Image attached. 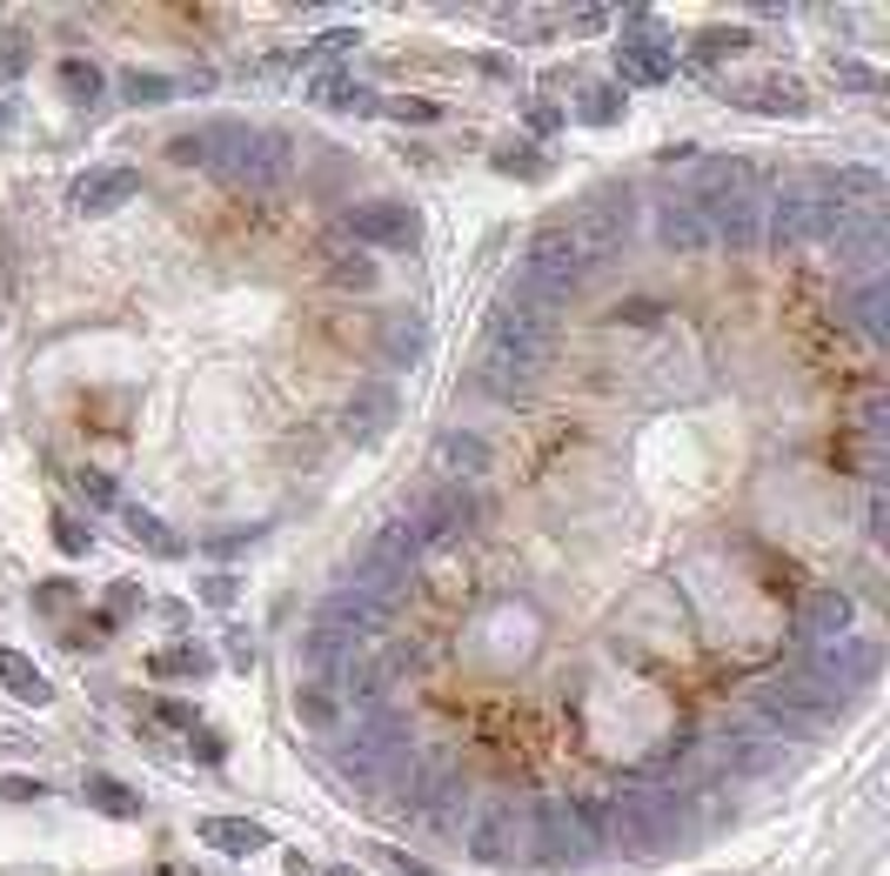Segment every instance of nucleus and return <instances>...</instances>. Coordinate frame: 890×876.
Instances as JSON below:
<instances>
[{"label": "nucleus", "instance_id": "nucleus-1", "mask_svg": "<svg viewBox=\"0 0 890 876\" xmlns=\"http://www.w3.org/2000/svg\"><path fill=\"white\" fill-rule=\"evenodd\" d=\"M616 836L636 856H670V850L696 843V823H690V803L670 782H636V790L616 797Z\"/></svg>", "mask_w": 890, "mask_h": 876}, {"label": "nucleus", "instance_id": "nucleus-2", "mask_svg": "<svg viewBox=\"0 0 890 876\" xmlns=\"http://www.w3.org/2000/svg\"><path fill=\"white\" fill-rule=\"evenodd\" d=\"M201 141H208V167L234 188H282L288 182V141L282 134H262L249 121H215Z\"/></svg>", "mask_w": 890, "mask_h": 876}, {"label": "nucleus", "instance_id": "nucleus-3", "mask_svg": "<svg viewBox=\"0 0 890 876\" xmlns=\"http://www.w3.org/2000/svg\"><path fill=\"white\" fill-rule=\"evenodd\" d=\"M629 228H636V195H629V188H603V195L576 201L570 215L556 221V234L576 248V261H583V269H590V261L623 254V248H629Z\"/></svg>", "mask_w": 890, "mask_h": 876}, {"label": "nucleus", "instance_id": "nucleus-4", "mask_svg": "<svg viewBox=\"0 0 890 876\" xmlns=\"http://www.w3.org/2000/svg\"><path fill=\"white\" fill-rule=\"evenodd\" d=\"M416 562H422V543H416V529H409V515H395L388 529L369 543V556L349 569V582H355L362 595H375V602H395L402 589L416 582Z\"/></svg>", "mask_w": 890, "mask_h": 876}, {"label": "nucleus", "instance_id": "nucleus-5", "mask_svg": "<svg viewBox=\"0 0 890 876\" xmlns=\"http://www.w3.org/2000/svg\"><path fill=\"white\" fill-rule=\"evenodd\" d=\"M490 355H503V362H516V369L542 375V369H549V355H556V321L503 295V302L490 308Z\"/></svg>", "mask_w": 890, "mask_h": 876}, {"label": "nucleus", "instance_id": "nucleus-6", "mask_svg": "<svg viewBox=\"0 0 890 876\" xmlns=\"http://www.w3.org/2000/svg\"><path fill=\"white\" fill-rule=\"evenodd\" d=\"M850 228V208L831 195H777L770 208V248H817Z\"/></svg>", "mask_w": 890, "mask_h": 876}, {"label": "nucleus", "instance_id": "nucleus-7", "mask_svg": "<svg viewBox=\"0 0 890 876\" xmlns=\"http://www.w3.org/2000/svg\"><path fill=\"white\" fill-rule=\"evenodd\" d=\"M616 74H623V87H663L670 74H677V47H670V34L650 21V14H629L623 21V41H616Z\"/></svg>", "mask_w": 890, "mask_h": 876}, {"label": "nucleus", "instance_id": "nucleus-8", "mask_svg": "<svg viewBox=\"0 0 890 876\" xmlns=\"http://www.w3.org/2000/svg\"><path fill=\"white\" fill-rule=\"evenodd\" d=\"M529 856H536L542 869H583V863L596 856L590 817L570 810V803H542V810H536V843H529Z\"/></svg>", "mask_w": 890, "mask_h": 876}, {"label": "nucleus", "instance_id": "nucleus-9", "mask_svg": "<svg viewBox=\"0 0 890 876\" xmlns=\"http://www.w3.org/2000/svg\"><path fill=\"white\" fill-rule=\"evenodd\" d=\"M757 703H777V710H790V716H803V723H824V716H844V710H850V696H844L837 682L811 676V669H783V676L757 682Z\"/></svg>", "mask_w": 890, "mask_h": 876}, {"label": "nucleus", "instance_id": "nucleus-10", "mask_svg": "<svg viewBox=\"0 0 890 876\" xmlns=\"http://www.w3.org/2000/svg\"><path fill=\"white\" fill-rule=\"evenodd\" d=\"M349 234L382 254H409L422 241V215L409 201H362V208H349Z\"/></svg>", "mask_w": 890, "mask_h": 876}, {"label": "nucleus", "instance_id": "nucleus-11", "mask_svg": "<svg viewBox=\"0 0 890 876\" xmlns=\"http://www.w3.org/2000/svg\"><path fill=\"white\" fill-rule=\"evenodd\" d=\"M523 282H536L542 295H556V302H570L576 288H583V261H576V248L562 241L556 228H542L536 241H529V254H523V269H516Z\"/></svg>", "mask_w": 890, "mask_h": 876}, {"label": "nucleus", "instance_id": "nucleus-12", "mask_svg": "<svg viewBox=\"0 0 890 876\" xmlns=\"http://www.w3.org/2000/svg\"><path fill=\"white\" fill-rule=\"evenodd\" d=\"M382 623H388V602L362 595L355 582L329 589V595H321V609H315V629H336V636H349V643H369V636H382Z\"/></svg>", "mask_w": 890, "mask_h": 876}, {"label": "nucleus", "instance_id": "nucleus-13", "mask_svg": "<svg viewBox=\"0 0 890 876\" xmlns=\"http://www.w3.org/2000/svg\"><path fill=\"white\" fill-rule=\"evenodd\" d=\"M690 208L703 215L710 241H723V248H757V241H763V208H757V195H696Z\"/></svg>", "mask_w": 890, "mask_h": 876}, {"label": "nucleus", "instance_id": "nucleus-14", "mask_svg": "<svg viewBox=\"0 0 890 876\" xmlns=\"http://www.w3.org/2000/svg\"><path fill=\"white\" fill-rule=\"evenodd\" d=\"M877 669H883V649H877V643H864V636H837V643H824V649L811 656V676L837 682L844 696L870 689V682H877Z\"/></svg>", "mask_w": 890, "mask_h": 876}, {"label": "nucleus", "instance_id": "nucleus-15", "mask_svg": "<svg viewBox=\"0 0 890 876\" xmlns=\"http://www.w3.org/2000/svg\"><path fill=\"white\" fill-rule=\"evenodd\" d=\"M529 836H536V823H529V817H516V810H490V817H482V830L469 836V856H475V863L509 869L516 856H529Z\"/></svg>", "mask_w": 890, "mask_h": 876}, {"label": "nucleus", "instance_id": "nucleus-16", "mask_svg": "<svg viewBox=\"0 0 890 876\" xmlns=\"http://www.w3.org/2000/svg\"><path fill=\"white\" fill-rule=\"evenodd\" d=\"M469 522H475V495H469V489H442V495H429V502H422V515H409V529H416V543L429 549V543L462 536Z\"/></svg>", "mask_w": 890, "mask_h": 876}, {"label": "nucleus", "instance_id": "nucleus-17", "mask_svg": "<svg viewBox=\"0 0 890 876\" xmlns=\"http://www.w3.org/2000/svg\"><path fill=\"white\" fill-rule=\"evenodd\" d=\"M395 408H402V395H395L388 382H369V388H355V395H349V408H342V435H349V442H375L382 428H395Z\"/></svg>", "mask_w": 890, "mask_h": 876}, {"label": "nucleus", "instance_id": "nucleus-18", "mask_svg": "<svg viewBox=\"0 0 890 876\" xmlns=\"http://www.w3.org/2000/svg\"><path fill=\"white\" fill-rule=\"evenodd\" d=\"M134 188H141L134 167H88V174L74 182V208H80V215H108V208H121Z\"/></svg>", "mask_w": 890, "mask_h": 876}, {"label": "nucleus", "instance_id": "nucleus-19", "mask_svg": "<svg viewBox=\"0 0 890 876\" xmlns=\"http://www.w3.org/2000/svg\"><path fill=\"white\" fill-rule=\"evenodd\" d=\"M349 663H355V643H349V636H336V629H308V636H301V669H308V682L336 689V682L349 676Z\"/></svg>", "mask_w": 890, "mask_h": 876}, {"label": "nucleus", "instance_id": "nucleus-20", "mask_svg": "<svg viewBox=\"0 0 890 876\" xmlns=\"http://www.w3.org/2000/svg\"><path fill=\"white\" fill-rule=\"evenodd\" d=\"M329 763L349 776V790H362V797H369L375 782L388 776V749H375L362 730H355V736H342V743H329Z\"/></svg>", "mask_w": 890, "mask_h": 876}, {"label": "nucleus", "instance_id": "nucleus-21", "mask_svg": "<svg viewBox=\"0 0 890 876\" xmlns=\"http://www.w3.org/2000/svg\"><path fill=\"white\" fill-rule=\"evenodd\" d=\"M837 261L857 269L864 282H877V269H883V221L877 215H850V228L837 234Z\"/></svg>", "mask_w": 890, "mask_h": 876}, {"label": "nucleus", "instance_id": "nucleus-22", "mask_svg": "<svg viewBox=\"0 0 890 876\" xmlns=\"http://www.w3.org/2000/svg\"><path fill=\"white\" fill-rule=\"evenodd\" d=\"M650 228H657V248H670V254H703L710 248V228H703V215L690 201H663L650 215Z\"/></svg>", "mask_w": 890, "mask_h": 876}, {"label": "nucleus", "instance_id": "nucleus-23", "mask_svg": "<svg viewBox=\"0 0 890 876\" xmlns=\"http://www.w3.org/2000/svg\"><path fill=\"white\" fill-rule=\"evenodd\" d=\"M811 188H837L831 201H844V208L857 215V208H877V201H883V174H877V167H817Z\"/></svg>", "mask_w": 890, "mask_h": 876}, {"label": "nucleus", "instance_id": "nucleus-24", "mask_svg": "<svg viewBox=\"0 0 890 876\" xmlns=\"http://www.w3.org/2000/svg\"><path fill=\"white\" fill-rule=\"evenodd\" d=\"M796 616H803V636L837 643V636H850V616H857V609H850V595H844V589H811Z\"/></svg>", "mask_w": 890, "mask_h": 876}, {"label": "nucleus", "instance_id": "nucleus-25", "mask_svg": "<svg viewBox=\"0 0 890 876\" xmlns=\"http://www.w3.org/2000/svg\"><path fill=\"white\" fill-rule=\"evenodd\" d=\"M436 456H442V469H449V475H469V482H475V475H490V462H496V456H490V442H482V435H469V428H449L442 442H436Z\"/></svg>", "mask_w": 890, "mask_h": 876}, {"label": "nucleus", "instance_id": "nucleus-26", "mask_svg": "<svg viewBox=\"0 0 890 876\" xmlns=\"http://www.w3.org/2000/svg\"><path fill=\"white\" fill-rule=\"evenodd\" d=\"M121 522H128V536H134L141 549H154L161 562H182V556H188V543H182V536H175L154 508H121Z\"/></svg>", "mask_w": 890, "mask_h": 876}, {"label": "nucleus", "instance_id": "nucleus-27", "mask_svg": "<svg viewBox=\"0 0 890 876\" xmlns=\"http://www.w3.org/2000/svg\"><path fill=\"white\" fill-rule=\"evenodd\" d=\"M201 836H208L221 856H255V850L268 843V830H262L255 817H208V823H201Z\"/></svg>", "mask_w": 890, "mask_h": 876}, {"label": "nucleus", "instance_id": "nucleus-28", "mask_svg": "<svg viewBox=\"0 0 890 876\" xmlns=\"http://www.w3.org/2000/svg\"><path fill=\"white\" fill-rule=\"evenodd\" d=\"M422 355H429V328L409 321V315H395L388 335H382V362H388V369H416Z\"/></svg>", "mask_w": 890, "mask_h": 876}, {"label": "nucleus", "instance_id": "nucleus-29", "mask_svg": "<svg viewBox=\"0 0 890 876\" xmlns=\"http://www.w3.org/2000/svg\"><path fill=\"white\" fill-rule=\"evenodd\" d=\"M844 315L864 328V341H870V348H883V341H890V321H883V282H857V288H850V302H844Z\"/></svg>", "mask_w": 890, "mask_h": 876}, {"label": "nucleus", "instance_id": "nucleus-30", "mask_svg": "<svg viewBox=\"0 0 890 876\" xmlns=\"http://www.w3.org/2000/svg\"><path fill=\"white\" fill-rule=\"evenodd\" d=\"M80 803L101 810V817H141V790H128L121 776H88L80 782Z\"/></svg>", "mask_w": 890, "mask_h": 876}, {"label": "nucleus", "instance_id": "nucleus-31", "mask_svg": "<svg viewBox=\"0 0 890 876\" xmlns=\"http://www.w3.org/2000/svg\"><path fill=\"white\" fill-rule=\"evenodd\" d=\"M576 121L616 128V121H623V87H609V80H576Z\"/></svg>", "mask_w": 890, "mask_h": 876}, {"label": "nucleus", "instance_id": "nucleus-32", "mask_svg": "<svg viewBox=\"0 0 890 876\" xmlns=\"http://www.w3.org/2000/svg\"><path fill=\"white\" fill-rule=\"evenodd\" d=\"M723 763H730V776H783L790 769V756L777 743H763V736H737V749Z\"/></svg>", "mask_w": 890, "mask_h": 876}, {"label": "nucleus", "instance_id": "nucleus-33", "mask_svg": "<svg viewBox=\"0 0 890 876\" xmlns=\"http://www.w3.org/2000/svg\"><path fill=\"white\" fill-rule=\"evenodd\" d=\"M475 375H482V388H490L496 402H523V395L536 388V375H529V369H516V362H503V355H482V369H475Z\"/></svg>", "mask_w": 890, "mask_h": 876}, {"label": "nucleus", "instance_id": "nucleus-34", "mask_svg": "<svg viewBox=\"0 0 890 876\" xmlns=\"http://www.w3.org/2000/svg\"><path fill=\"white\" fill-rule=\"evenodd\" d=\"M0 682H8L21 703H47V696H54V689H47V676H41L21 649H0Z\"/></svg>", "mask_w": 890, "mask_h": 876}, {"label": "nucleus", "instance_id": "nucleus-35", "mask_svg": "<svg viewBox=\"0 0 890 876\" xmlns=\"http://www.w3.org/2000/svg\"><path fill=\"white\" fill-rule=\"evenodd\" d=\"M295 716H301L308 730H321V736H329V730L342 723V703H336V689H321V682H301V689H295Z\"/></svg>", "mask_w": 890, "mask_h": 876}, {"label": "nucleus", "instance_id": "nucleus-36", "mask_svg": "<svg viewBox=\"0 0 890 876\" xmlns=\"http://www.w3.org/2000/svg\"><path fill=\"white\" fill-rule=\"evenodd\" d=\"M757 87H770V95H737L744 108H763V114H811V95H803L796 80H757Z\"/></svg>", "mask_w": 890, "mask_h": 876}, {"label": "nucleus", "instance_id": "nucleus-37", "mask_svg": "<svg viewBox=\"0 0 890 876\" xmlns=\"http://www.w3.org/2000/svg\"><path fill=\"white\" fill-rule=\"evenodd\" d=\"M121 95H128L134 108H161V101H175V80L154 74V67H128V74H121Z\"/></svg>", "mask_w": 890, "mask_h": 876}, {"label": "nucleus", "instance_id": "nucleus-38", "mask_svg": "<svg viewBox=\"0 0 890 876\" xmlns=\"http://www.w3.org/2000/svg\"><path fill=\"white\" fill-rule=\"evenodd\" d=\"M744 47H750V34H744V28H710V34L690 47V67H716L723 54H744Z\"/></svg>", "mask_w": 890, "mask_h": 876}, {"label": "nucleus", "instance_id": "nucleus-39", "mask_svg": "<svg viewBox=\"0 0 890 876\" xmlns=\"http://www.w3.org/2000/svg\"><path fill=\"white\" fill-rule=\"evenodd\" d=\"M61 87H67L74 101H101V87H108V80H101V67H95V61L67 54V61H61Z\"/></svg>", "mask_w": 890, "mask_h": 876}, {"label": "nucleus", "instance_id": "nucleus-40", "mask_svg": "<svg viewBox=\"0 0 890 876\" xmlns=\"http://www.w3.org/2000/svg\"><path fill=\"white\" fill-rule=\"evenodd\" d=\"M315 95H321V101H329V108H355V114H369V108H382V101L369 95V87H355L349 74H329V80H321V87H315Z\"/></svg>", "mask_w": 890, "mask_h": 876}, {"label": "nucleus", "instance_id": "nucleus-41", "mask_svg": "<svg viewBox=\"0 0 890 876\" xmlns=\"http://www.w3.org/2000/svg\"><path fill=\"white\" fill-rule=\"evenodd\" d=\"M147 669H154V676H208V669H215V656H208V649H188V643H182V649H161V656H154Z\"/></svg>", "mask_w": 890, "mask_h": 876}, {"label": "nucleus", "instance_id": "nucleus-42", "mask_svg": "<svg viewBox=\"0 0 890 876\" xmlns=\"http://www.w3.org/2000/svg\"><path fill=\"white\" fill-rule=\"evenodd\" d=\"M329 275H336V288H362V295H369V288H375V261H369V254H342Z\"/></svg>", "mask_w": 890, "mask_h": 876}, {"label": "nucleus", "instance_id": "nucleus-43", "mask_svg": "<svg viewBox=\"0 0 890 876\" xmlns=\"http://www.w3.org/2000/svg\"><path fill=\"white\" fill-rule=\"evenodd\" d=\"M54 543H61V556H88V549H95V536L80 529L74 515H54Z\"/></svg>", "mask_w": 890, "mask_h": 876}, {"label": "nucleus", "instance_id": "nucleus-44", "mask_svg": "<svg viewBox=\"0 0 890 876\" xmlns=\"http://www.w3.org/2000/svg\"><path fill=\"white\" fill-rule=\"evenodd\" d=\"M74 489H80V495H88L95 508H114V482H108L101 469H74Z\"/></svg>", "mask_w": 890, "mask_h": 876}, {"label": "nucleus", "instance_id": "nucleus-45", "mask_svg": "<svg viewBox=\"0 0 890 876\" xmlns=\"http://www.w3.org/2000/svg\"><path fill=\"white\" fill-rule=\"evenodd\" d=\"M496 167H503V174H523V182H536L549 161H542V154H529V147H503V154H496Z\"/></svg>", "mask_w": 890, "mask_h": 876}, {"label": "nucleus", "instance_id": "nucleus-46", "mask_svg": "<svg viewBox=\"0 0 890 876\" xmlns=\"http://www.w3.org/2000/svg\"><path fill=\"white\" fill-rule=\"evenodd\" d=\"M837 80H850L857 95H877V87H883V80H877V67H864V61H837Z\"/></svg>", "mask_w": 890, "mask_h": 876}, {"label": "nucleus", "instance_id": "nucleus-47", "mask_svg": "<svg viewBox=\"0 0 890 876\" xmlns=\"http://www.w3.org/2000/svg\"><path fill=\"white\" fill-rule=\"evenodd\" d=\"M388 114H395V121H416V128L442 121V108H436V101H388Z\"/></svg>", "mask_w": 890, "mask_h": 876}, {"label": "nucleus", "instance_id": "nucleus-48", "mask_svg": "<svg viewBox=\"0 0 890 876\" xmlns=\"http://www.w3.org/2000/svg\"><path fill=\"white\" fill-rule=\"evenodd\" d=\"M168 161H201V167H208V141H201V134H175V141H168Z\"/></svg>", "mask_w": 890, "mask_h": 876}, {"label": "nucleus", "instance_id": "nucleus-49", "mask_svg": "<svg viewBox=\"0 0 890 876\" xmlns=\"http://www.w3.org/2000/svg\"><path fill=\"white\" fill-rule=\"evenodd\" d=\"M134 609H141V589L134 582H114L108 589V616H134Z\"/></svg>", "mask_w": 890, "mask_h": 876}, {"label": "nucleus", "instance_id": "nucleus-50", "mask_svg": "<svg viewBox=\"0 0 890 876\" xmlns=\"http://www.w3.org/2000/svg\"><path fill=\"white\" fill-rule=\"evenodd\" d=\"M388 869H395V876H442V869H429V863L409 856V850H388Z\"/></svg>", "mask_w": 890, "mask_h": 876}, {"label": "nucleus", "instance_id": "nucleus-51", "mask_svg": "<svg viewBox=\"0 0 890 876\" xmlns=\"http://www.w3.org/2000/svg\"><path fill=\"white\" fill-rule=\"evenodd\" d=\"M21 67H28V47L21 41H0V80H14Z\"/></svg>", "mask_w": 890, "mask_h": 876}, {"label": "nucleus", "instance_id": "nucleus-52", "mask_svg": "<svg viewBox=\"0 0 890 876\" xmlns=\"http://www.w3.org/2000/svg\"><path fill=\"white\" fill-rule=\"evenodd\" d=\"M570 28H576V34H603V28H609V14H603V8H576V14H570Z\"/></svg>", "mask_w": 890, "mask_h": 876}, {"label": "nucleus", "instance_id": "nucleus-53", "mask_svg": "<svg viewBox=\"0 0 890 876\" xmlns=\"http://www.w3.org/2000/svg\"><path fill=\"white\" fill-rule=\"evenodd\" d=\"M154 716L175 723V730H195V710H188V703H154Z\"/></svg>", "mask_w": 890, "mask_h": 876}, {"label": "nucleus", "instance_id": "nucleus-54", "mask_svg": "<svg viewBox=\"0 0 890 876\" xmlns=\"http://www.w3.org/2000/svg\"><path fill=\"white\" fill-rule=\"evenodd\" d=\"M0 797H14V803H28V797H41V782H34V776H8V782H0Z\"/></svg>", "mask_w": 890, "mask_h": 876}, {"label": "nucleus", "instance_id": "nucleus-55", "mask_svg": "<svg viewBox=\"0 0 890 876\" xmlns=\"http://www.w3.org/2000/svg\"><path fill=\"white\" fill-rule=\"evenodd\" d=\"M201 595L208 602H234V576H201Z\"/></svg>", "mask_w": 890, "mask_h": 876}, {"label": "nucleus", "instance_id": "nucleus-56", "mask_svg": "<svg viewBox=\"0 0 890 876\" xmlns=\"http://www.w3.org/2000/svg\"><path fill=\"white\" fill-rule=\"evenodd\" d=\"M349 41H355V28H329V34H321L308 54H336V47H349Z\"/></svg>", "mask_w": 890, "mask_h": 876}, {"label": "nucleus", "instance_id": "nucleus-57", "mask_svg": "<svg viewBox=\"0 0 890 876\" xmlns=\"http://www.w3.org/2000/svg\"><path fill=\"white\" fill-rule=\"evenodd\" d=\"M616 315H629V321H657V315H663V308H657V302H650V295H642V302H629V308H616Z\"/></svg>", "mask_w": 890, "mask_h": 876}, {"label": "nucleus", "instance_id": "nucleus-58", "mask_svg": "<svg viewBox=\"0 0 890 876\" xmlns=\"http://www.w3.org/2000/svg\"><path fill=\"white\" fill-rule=\"evenodd\" d=\"M67 595H74V589H67V582H47V589H41V595H34V602H41V609H61V602H67Z\"/></svg>", "mask_w": 890, "mask_h": 876}, {"label": "nucleus", "instance_id": "nucleus-59", "mask_svg": "<svg viewBox=\"0 0 890 876\" xmlns=\"http://www.w3.org/2000/svg\"><path fill=\"white\" fill-rule=\"evenodd\" d=\"M529 128H542V134H549V128H562V114H556V108H529Z\"/></svg>", "mask_w": 890, "mask_h": 876}, {"label": "nucleus", "instance_id": "nucleus-60", "mask_svg": "<svg viewBox=\"0 0 890 876\" xmlns=\"http://www.w3.org/2000/svg\"><path fill=\"white\" fill-rule=\"evenodd\" d=\"M321 876H362V869H321Z\"/></svg>", "mask_w": 890, "mask_h": 876}, {"label": "nucleus", "instance_id": "nucleus-61", "mask_svg": "<svg viewBox=\"0 0 890 876\" xmlns=\"http://www.w3.org/2000/svg\"><path fill=\"white\" fill-rule=\"evenodd\" d=\"M0 128H8V114H0Z\"/></svg>", "mask_w": 890, "mask_h": 876}]
</instances>
